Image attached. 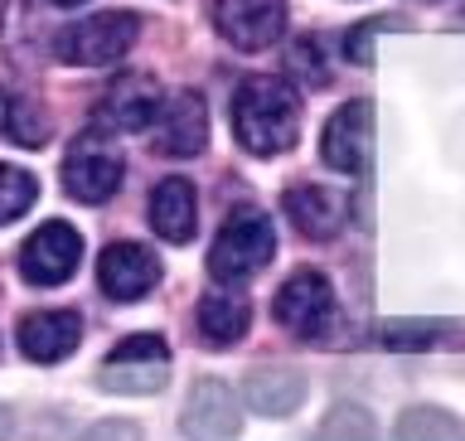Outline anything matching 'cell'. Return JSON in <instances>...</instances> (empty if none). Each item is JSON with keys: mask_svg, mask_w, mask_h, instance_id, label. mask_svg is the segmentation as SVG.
<instances>
[{"mask_svg": "<svg viewBox=\"0 0 465 441\" xmlns=\"http://www.w3.org/2000/svg\"><path fill=\"white\" fill-rule=\"evenodd\" d=\"M232 131L242 151L282 155L301 136V97L286 78H247L232 93Z\"/></svg>", "mask_w": 465, "mask_h": 441, "instance_id": "cell-1", "label": "cell"}, {"mask_svg": "<svg viewBox=\"0 0 465 441\" xmlns=\"http://www.w3.org/2000/svg\"><path fill=\"white\" fill-rule=\"evenodd\" d=\"M276 257V228L262 209H232L209 247V272L218 282H247Z\"/></svg>", "mask_w": 465, "mask_h": 441, "instance_id": "cell-2", "label": "cell"}, {"mask_svg": "<svg viewBox=\"0 0 465 441\" xmlns=\"http://www.w3.org/2000/svg\"><path fill=\"white\" fill-rule=\"evenodd\" d=\"M136 35H141V20L131 10H102V15H87V20L58 29L54 54L73 68H107L136 44Z\"/></svg>", "mask_w": 465, "mask_h": 441, "instance_id": "cell-3", "label": "cell"}, {"mask_svg": "<svg viewBox=\"0 0 465 441\" xmlns=\"http://www.w3.org/2000/svg\"><path fill=\"white\" fill-rule=\"evenodd\" d=\"M272 316H276V326L291 330L296 340H325L330 326H334V291L320 272H296L282 291H276Z\"/></svg>", "mask_w": 465, "mask_h": 441, "instance_id": "cell-4", "label": "cell"}, {"mask_svg": "<svg viewBox=\"0 0 465 441\" xmlns=\"http://www.w3.org/2000/svg\"><path fill=\"white\" fill-rule=\"evenodd\" d=\"M122 175H126L122 151L107 145L97 131H93V136H83V141H73V151L64 160V185H68V195L83 199V204L112 199L116 185H122Z\"/></svg>", "mask_w": 465, "mask_h": 441, "instance_id": "cell-5", "label": "cell"}, {"mask_svg": "<svg viewBox=\"0 0 465 441\" xmlns=\"http://www.w3.org/2000/svg\"><path fill=\"white\" fill-rule=\"evenodd\" d=\"M83 262V238L78 228H68L64 218H54V224H44L35 238L20 247V272L25 282L35 286H64L73 272H78Z\"/></svg>", "mask_w": 465, "mask_h": 441, "instance_id": "cell-6", "label": "cell"}, {"mask_svg": "<svg viewBox=\"0 0 465 441\" xmlns=\"http://www.w3.org/2000/svg\"><path fill=\"white\" fill-rule=\"evenodd\" d=\"M218 35H223L232 49H267V44L282 39L286 29V0H218L213 10Z\"/></svg>", "mask_w": 465, "mask_h": 441, "instance_id": "cell-7", "label": "cell"}, {"mask_svg": "<svg viewBox=\"0 0 465 441\" xmlns=\"http://www.w3.org/2000/svg\"><path fill=\"white\" fill-rule=\"evenodd\" d=\"M369 151H373V107L369 102H344L330 116L325 136H320V155H325L330 170L359 175L369 165Z\"/></svg>", "mask_w": 465, "mask_h": 441, "instance_id": "cell-8", "label": "cell"}, {"mask_svg": "<svg viewBox=\"0 0 465 441\" xmlns=\"http://www.w3.org/2000/svg\"><path fill=\"white\" fill-rule=\"evenodd\" d=\"M155 282H160V262L141 243H112L97 262V286L112 301H141L155 291Z\"/></svg>", "mask_w": 465, "mask_h": 441, "instance_id": "cell-9", "label": "cell"}, {"mask_svg": "<svg viewBox=\"0 0 465 441\" xmlns=\"http://www.w3.org/2000/svg\"><path fill=\"white\" fill-rule=\"evenodd\" d=\"M209 145V112H203V97L194 93H174L155 116V151L170 160H189Z\"/></svg>", "mask_w": 465, "mask_h": 441, "instance_id": "cell-10", "label": "cell"}, {"mask_svg": "<svg viewBox=\"0 0 465 441\" xmlns=\"http://www.w3.org/2000/svg\"><path fill=\"white\" fill-rule=\"evenodd\" d=\"M238 427V403H232V388L223 378H199L189 388V403H184V436L194 441H232Z\"/></svg>", "mask_w": 465, "mask_h": 441, "instance_id": "cell-11", "label": "cell"}, {"mask_svg": "<svg viewBox=\"0 0 465 441\" xmlns=\"http://www.w3.org/2000/svg\"><path fill=\"white\" fill-rule=\"evenodd\" d=\"M160 87L155 78H145V73H126V78H116L107 87V97H102L97 107V126H116V131H145L160 116Z\"/></svg>", "mask_w": 465, "mask_h": 441, "instance_id": "cell-12", "label": "cell"}, {"mask_svg": "<svg viewBox=\"0 0 465 441\" xmlns=\"http://www.w3.org/2000/svg\"><path fill=\"white\" fill-rule=\"evenodd\" d=\"M242 398L262 417H286L305 403V374L291 364H262L242 378Z\"/></svg>", "mask_w": 465, "mask_h": 441, "instance_id": "cell-13", "label": "cell"}, {"mask_svg": "<svg viewBox=\"0 0 465 441\" xmlns=\"http://www.w3.org/2000/svg\"><path fill=\"white\" fill-rule=\"evenodd\" d=\"M83 340V316L78 311H39L20 320V349L35 364H58L68 359Z\"/></svg>", "mask_w": 465, "mask_h": 441, "instance_id": "cell-14", "label": "cell"}, {"mask_svg": "<svg viewBox=\"0 0 465 441\" xmlns=\"http://www.w3.org/2000/svg\"><path fill=\"white\" fill-rule=\"evenodd\" d=\"M286 214L305 238H334L349 218V199L340 189H325V185H296L286 195Z\"/></svg>", "mask_w": 465, "mask_h": 441, "instance_id": "cell-15", "label": "cell"}, {"mask_svg": "<svg viewBox=\"0 0 465 441\" xmlns=\"http://www.w3.org/2000/svg\"><path fill=\"white\" fill-rule=\"evenodd\" d=\"M199 224V199L189 180H160L151 195V228L165 243H189Z\"/></svg>", "mask_w": 465, "mask_h": 441, "instance_id": "cell-16", "label": "cell"}, {"mask_svg": "<svg viewBox=\"0 0 465 441\" xmlns=\"http://www.w3.org/2000/svg\"><path fill=\"white\" fill-rule=\"evenodd\" d=\"M252 326V301L242 291H209L199 301V335L209 345H232Z\"/></svg>", "mask_w": 465, "mask_h": 441, "instance_id": "cell-17", "label": "cell"}, {"mask_svg": "<svg viewBox=\"0 0 465 441\" xmlns=\"http://www.w3.org/2000/svg\"><path fill=\"white\" fill-rule=\"evenodd\" d=\"M0 136L20 141V145H39L49 136V122L35 112V102L15 97V93H0Z\"/></svg>", "mask_w": 465, "mask_h": 441, "instance_id": "cell-18", "label": "cell"}, {"mask_svg": "<svg viewBox=\"0 0 465 441\" xmlns=\"http://www.w3.org/2000/svg\"><path fill=\"white\" fill-rule=\"evenodd\" d=\"M39 199V180L20 165H0V224H15L20 214L35 209Z\"/></svg>", "mask_w": 465, "mask_h": 441, "instance_id": "cell-19", "label": "cell"}, {"mask_svg": "<svg viewBox=\"0 0 465 441\" xmlns=\"http://www.w3.org/2000/svg\"><path fill=\"white\" fill-rule=\"evenodd\" d=\"M102 378L116 388V393H151L165 384V364H112L102 369Z\"/></svg>", "mask_w": 465, "mask_h": 441, "instance_id": "cell-20", "label": "cell"}, {"mask_svg": "<svg viewBox=\"0 0 465 441\" xmlns=\"http://www.w3.org/2000/svg\"><path fill=\"white\" fill-rule=\"evenodd\" d=\"M436 335H446V326H436V320H392V326H383V340L392 349H421Z\"/></svg>", "mask_w": 465, "mask_h": 441, "instance_id": "cell-21", "label": "cell"}, {"mask_svg": "<svg viewBox=\"0 0 465 441\" xmlns=\"http://www.w3.org/2000/svg\"><path fill=\"white\" fill-rule=\"evenodd\" d=\"M112 364H165V340L160 335H131L112 349Z\"/></svg>", "mask_w": 465, "mask_h": 441, "instance_id": "cell-22", "label": "cell"}, {"mask_svg": "<svg viewBox=\"0 0 465 441\" xmlns=\"http://www.w3.org/2000/svg\"><path fill=\"white\" fill-rule=\"evenodd\" d=\"M291 68H305V83H315V87H325V83H330L325 64H320L315 39H305V44H296V49H291Z\"/></svg>", "mask_w": 465, "mask_h": 441, "instance_id": "cell-23", "label": "cell"}, {"mask_svg": "<svg viewBox=\"0 0 465 441\" xmlns=\"http://www.w3.org/2000/svg\"><path fill=\"white\" fill-rule=\"evenodd\" d=\"M15 432V417H10V407H0V441H10Z\"/></svg>", "mask_w": 465, "mask_h": 441, "instance_id": "cell-24", "label": "cell"}, {"mask_svg": "<svg viewBox=\"0 0 465 441\" xmlns=\"http://www.w3.org/2000/svg\"><path fill=\"white\" fill-rule=\"evenodd\" d=\"M54 5H83V0H54Z\"/></svg>", "mask_w": 465, "mask_h": 441, "instance_id": "cell-25", "label": "cell"}]
</instances>
